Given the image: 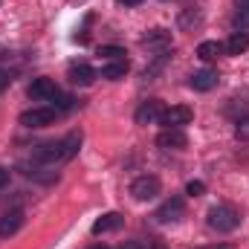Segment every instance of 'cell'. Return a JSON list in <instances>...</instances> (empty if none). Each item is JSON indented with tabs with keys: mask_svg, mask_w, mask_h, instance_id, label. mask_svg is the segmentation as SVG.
I'll list each match as a JSON object with an SVG mask.
<instances>
[{
	"mask_svg": "<svg viewBox=\"0 0 249 249\" xmlns=\"http://www.w3.org/2000/svg\"><path fill=\"white\" fill-rule=\"evenodd\" d=\"M220 53H223V44H217V41H203L197 47V58H203V61H214Z\"/></svg>",
	"mask_w": 249,
	"mask_h": 249,
	"instance_id": "e0dca14e",
	"label": "cell"
},
{
	"mask_svg": "<svg viewBox=\"0 0 249 249\" xmlns=\"http://www.w3.org/2000/svg\"><path fill=\"white\" fill-rule=\"evenodd\" d=\"M124 217L119 212H107V214H102L96 223H93V235H105V232H116V229H122Z\"/></svg>",
	"mask_w": 249,
	"mask_h": 249,
	"instance_id": "7c38bea8",
	"label": "cell"
},
{
	"mask_svg": "<svg viewBox=\"0 0 249 249\" xmlns=\"http://www.w3.org/2000/svg\"><path fill=\"white\" fill-rule=\"evenodd\" d=\"M247 50H249V35L247 32H232L229 41H226V53H229V55H241V53H247Z\"/></svg>",
	"mask_w": 249,
	"mask_h": 249,
	"instance_id": "2e32d148",
	"label": "cell"
},
{
	"mask_svg": "<svg viewBox=\"0 0 249 249\" xmlns=\"http://www.w3.org/2000/svg\"><path fill=\"white\" fill-rule=\"evenodd\" d=\"M35 160H38V162H47V165L67 162V157H64V145H61V142H47V145H38Z\"/></svg>",
	"mask_w": 249,
	"mask_h": 249,
	"instance_id": "9c48e42d",
	"label": "cell"
},
{
	"mask_svg": "<svg viewBox=\"0 0 249 249\" xmlns=\"http://www.w3.org/2000/svg\"><path fill=\"white\" fill-rule=\"evenodd\" d=\"M61 145H64V157H67V160H72V157L78 154V145H81V133H78V130L67 133V136L61 139Z\"/></svg>",
	"mask_w": 249,
	"mask_h": 249,
	"instance_id": "ac0fdd59",
	"label": "cell"
},
{
	"mask_svg": "<svg viewBox=\"0 0 249 249\" xmlns=\"http://www.w3.org/2000/svg\"><path fill=\"white\" fill-rule=\"evenodd\" d=\"M209 226L214 229V232H235L238 229V223H241V214H238V209L235 206H226V203H220V206H212L209 209Z\"/></svg>",
	"mask_w": 249,
	"mask_h": 249,
	"instance_id": "6da1fadb",
	"label": "cell"
},
{
	"mask_svg": "<svg viewBox=\"0 0 249 249\" xmlns=\"http://www.w3.org/2000/svg\"><path fill=\"white\" fill-rule=\"evenodd\" d=\"M119 3H124V6H139L142 0H119Z\"/></svg>",
	"mask_w": 249,
	"mask_h": 249,
	"instance_id": "d4e9b609",
	"label": "cell"
},
{
	"mask_svg": "<svg viewBox=\"0 0 249 249\" xmlns=\"http://www.w3.org/2000/svg\"><path fill=\"white\" fill-rule=\"evenodd\" d=\"M124 55H127V53H124L122 47H99V58L105 64L107 61H122Z\"/></svg>",
	"mask_w": 249,
	"mask_h": 249,
	"instance_id": "d6986e66",
	"label": "cell"
},
{
	"mask_svg": "<svg viewBox=\"0 0 249 249\" xmlns=\"http://www.w3.org/2000/svg\"><path fill=\"white\" fill-rule=\"evenodd\" d=\"M67 75H70V81H72V84H81V87H90V84L96 81V70H93L90 64H84V61L70 64Z\"/></svg>",
	"mask_w": 249,
	"mask_h": 249,
	"instance_id": "30bf717a",
	"label": "cell"
},
{
	"mask_svg": "<svg viewBox=\"0 0 249 249\" xmlns=\"http://www.w3.org/2000/svg\"><path fill=\"white\" fill-rule=\"evenodd\" d=\"M142 44L151 47V50H165V47H171V32H165V29H151V32L142 38Z\"/></svg>",
	"mask_w": 249,
	"mask_h": 249,
	"instance_id": "5bb4252c",
	"label": "cell"
},
{
	"mask_svg": "<svg viewBox=\"0 0 249 249\" xmlns=\"http://www.w3.org/2000/svg\"><path fill=\"white\" fill-rule=\"evenodd\" d=\"M194 119V110L188 107V105H174V107H168V110H162V116H160V124L162 127H183Z\"/></svg>",
	"mask_w": 249,
	"mask_h": 249,
	"instance_id": "3957f363",
	"label": "cell"
},
{
	"mask_svg": "<svg viewBox=\"0 0 249 249\" xmlns=\"http://www.w3.org/2000/svg\"><path fill=\"white\" fill-rule=\"evenodd\" d=\"M183 214H186V203H183L180 197H171V200H165V203L157 209V220H160V223H177Z\"/></svg>",
	"mask_w": 249,
	"mask_h": 249,
	"instance_id": "8992f818",
	"label": "cell"
},
{
	"mask_svg": "<svg viewBox=\"0 0 249 249\" xmlns=\"http://www.w3.org/2000/svg\"><path fill=\"white\" fill-rule=\"evenodd\" d=\"M157 145L165 148V151H180L188 145V136L183 127H162V133L157 136Z\"/></svg>",
	"mask_w": 249,
	"mask_h": 249,
	"instance_id": "5b68a950",
	"label": "cell"
},
{
	"mask_svg": "<svg viewBox=\"0 0 249 249\" xmlns=\"http://www.w3.org/2000/svg\"><path fill=\"white\" fill-rule=\"evenodd\" d=\"M124 75H127V58H122V61H107L102 67V78H107V81H119Z\"/></svg>",
	"mask_w": 249,
	"mask_h": 249,
	"instance_id": "9a60e30c",
	"label": "cell"
},
{
	"mask_svg": "<svg viewBox=\"0 0 249 249\" xmlns=\"http://www.w3.org/2000/svg\"><path fill=\"white\" fill-rule=\"evenodd\" d=\"M235 3H238L241 9H249V0H235Z\"/></svg>",
	"mask_w": 249,
	"mask_h": 249,
	"instance_id": "484cf974",
	"label": "cell"
},
{
	"mask_svg": "<svg viewBox=\"0 0 249 249\" xmlns=\"http://www.w3.org/2000/svg\"><path fill=\"white\" fill-rule=\"evenodd\" d=\"M29 96L38 99V102H50V99H58V87L53 78H35L29 84Z\"/></svg>",
	"mask_w": 249,
	"mask_h": 249,
	"instance_id": "ba28073f",
	"label": "cell"
},
{
	"mask_svg": "<svg viewBox=\"0 0 249 249\" xmlns=\"http://www.w3.org/2000/svg\"><path fill=\"white\" fill-rule=\"evenodd\" d=\"M90 249H107V247H90Z\"/></svg>",
	"mask_w": 249,
	"mask_h": 249,
	"instance_id": "83f0119b",
	"label": "cell"
},
{
	"mask_svg": "<svg viewBox=\"0 0 249 249\" xmlns=\"http://www.w3.org/2000/svg\"><path fill=\"white\" fill-rule=\"evenodd\" d=\"M55 122V107H32L20 113V124L23 127H47Z\"/></svg>",
	"mask_w": 249,
	"mask_h": 249,
	"instance_id": "277c9868",
	"label": "cell"
},
{
	"mask_svg": "<svg viewBox=\"0 0 249 249\" xmlns=\"http://www.w3.org/2000/svg\"><path fill=\"white\" fill-rule=\"evenodd\" d=\"M154 249H162V247H154Z\"/></svg>",
	"mask_w": 249,
	"mask_h": 249,
	"instance_id": "f1b7e54d",
	"label": "cell"
},
{
	"mask_svg": "<svg viewBox=\"0 0 249 249\" xmlns=\"http://www.w3.org/2000/svg\"><path fill=\"white\" fill-rule=\"evenodd\" d=\"M119 249H145V247H142L139 241H124V244H122Z\"/></svg>",
	"mask_w": 249,
	"mask_h": 249,
	"instance_id": "603a6c76",
	"label": "cell"
},
{
	"mask_svg": "<svg viewBox=\"0 0 249 249\" xmlns=\"http://www.w3.org/2000/svg\"><path fill=\"white\" fill-rule=\"evenodd\" d=\"M23 226V212H6L3 217H0V238H12L18 229Z\"/></svg>",
	"mask_w": 249,
	"mask_h": 249,
	"instance_id": "4fadbf2b",
	"label": "cell"
},
{
	"mask_svg": "<svg viewBox=\"0 0 249 249\" xmlns=\"http://www.w3.org/2000/svg\"><path fill=\"white\" fill-rule=\"evenodd\" d=\"M162 116V102L160 99H148L136 107V124H151V122H160Z\"/></svg>",
	"mask_w": 249,
	"mask_h": 249,
	"instance_id": "52a82bcc",
	"label": "cell"
},
{
	"mask_svg": "<svg viewBox=\"0 0 249 249\" xmlns=\"http://www.w3.org/2000/svg\"><path fill=\"white\" fill-rule=\"evenodd\" d=\"M217 70H197L191 78H188V84H191V90H197V93H206V90H212V87H217Z\"/></svg>",
	"mask_w": 249,
	"mask_h": 249,
	"instance_id": "8fae6325",
	"label": "cell"
},
{
	"mask_svg": "<svg viewBox=\"0 0 249 249\" xmlns=\"http://www.w3.org/2000/svg\"><path fill=\"white\" fill-rule=\"evenodd\" d=\"M186 191H188V194H191V197H200V194L206 191V186H203L200 180H191V183H188V186H186Z\"/></svg>",
	"mask_w": 249,
	"mask_h": 249,
	"instance_id": "44dd1931",
	"label": "cell"
},
{
	"mask_svg": "<svg viewBox=\"0 0 249 249\" xmlns=\"http://www.w3.org/2000/svg\"><path fill=\"white\" fill-rule=\"evenodd\" d=\"M6 186H9V171L0 165V188H6Z\"/></svg>",
	"mask_w": 249,
	"mask_h": 249,
	"instance_id": "7402d4cb",
	"label": "cell"
},
{
	"mask_svg": "<svg viewBox=\"0 0 249 249\" xmlns=\"http://www.w3.org/2000/svg\"><path fill=\"white\" fill-rule=\"evenodd\" d=\"M6 84H9V75H6V72H0V90H3Z\"/></svg>",
	"mask_w": 249,
	"mask_h": 249,
	"instance_id": "cb8c5ba5",
	"label": "cell"
},
{
	"mask_svg": "<svg viewBox=\"0 0 249 249\" xmlns=\"http://www.w3.org/2000/svg\"><path fill=\"white\" fill-rule=\"evenodd\" d=\"M235 136H238L241 142H249V116H241V119L235 122Z\"/></svg>",
	"mask_w": 249,
	"mask_h": 249,
	"instance_id": "ffe728a7",
	"label": "cell"
},
{
	"mask_svg": "<svg viewBox=\"0 0 249 249\" xmlns=\"http://www.w3.org/2000/svg\"><path fill=\"white\" fill-rule=\"evenodd\" d=\"M162 191V183H160V177H154V174H145V177H136L133 183H130V194L136 197V200H154L157 194Z\"/></svg>",
	"mask_w": 249,
	"mask_h": 249,
	"instance_id": "7a4b0ae2",
	"label": "cell"
},
{
	"mask_svg": "<svg viewBox=\"0 0 249 249\" xmlns=\"http://www.w3.org/2000/svg\"><path fill=\"white\" fill-rule=\"evenodd\" d=\"M197 249H229V247H197Z\"/></svg>",
	"mask_w": 249,
	"mask_h": 249,
	"instance_id": "4316f807",
	"label": "cell"
}]
</instances>
